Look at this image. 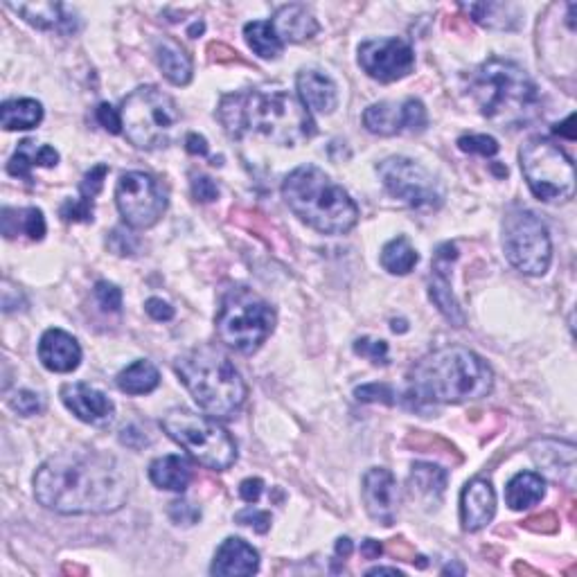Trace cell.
I'll return each instance as SVG.
<instances>
[{"mask_svg": "<svg viewBox=\"0 0 577 577\" xmlns=\"http://www.w3.org/2000/svg\"><path fill=\"white\" fill-rule=\"evenodd\" d=\"M469 16L483 28L490 30H517L523 23V14L519 5L512 3H472L463 5Z\"/></svg>", "mask_w": 577, "mask_h": 577, "instance_id": "cell-27", "label": "cell"}, {"mask_svg": "<svg viewBox=\"0 0 577 577\" xmlns=\"http://www.w3.org/2000/svg\"><path fill=\"white\" fill-rule=\"evenodd\" d=\"M163 431L199 465L224 472L237 460V445L217 420L185 408H172L161 420Z\"/></svg>", "mask_w": 577, "mask_h": 577, "instance_id": "cell-9", "label": "cell"}, {"mask_svg": "<svg viewBox=\"0 0 577 577\" xmlns=\"http://www.w3.org/2000/svg\"><path fill=\"white\" fill-rule=\"evenodd\" d=\"M417 262H420V255H417V251L406 237L390 239L384 246V251H381V266L393 275L411 273Z\"/></svg>", "mask_w": 577, "mask_h": 577, "instance_id": "cell-36", "label": "cell"}, {"mask_svg": "<svg viewBox=\"0 0 577 577\" xmlns=\"http://www.w3.org/2000/svg\"><path fill=\"white\" fill-rule=\"evenodd\" d=\"M97 122L102 124L106 131L111 133H120L122 131V118H120V111H115L111 104H100L97 106Z\"/></svg>", "mask_w": 577, "mask_h": 577, "instance_id": "cell-47", "label": "cell"}, {"mask_svg": "<svg viewBox=\"0 0 577 577\" xmlns=\"http://www.w3.org/2000/svg\"><path fill=\"white\" fill-rule=\"evenodd\" d=\"M449 481L447 469L436 467L431 463H417L411 472V487L413 492L424 501L438 503L440 496L445 494V487Z\"/></svg>", "mask_w": 577, "mask_h": 577, "instance_id": "cell-34", "label": "cell"}, {"mask_svg": "<svg viewBox=\"0 0 577 577\" xmlns=\"http://www.w3.org/2000/svg\"><path fill=\"white\" fill-rule=\"evenodd\" d=\"M43 120V106L37 100L23 97V100H10L0 109V122H3L5 131H19V129H34L39 127Z\"/></svg>", "mask_w": 577, "mask_h": 577, "instance_id": "cell-33", "label": "cell"}, {"mask_svg": "<svg viewBox=\"0 0 577 577\" xmlns=\"http://www.w3.org/2000/svg\"><path fill=\"white\" fill-rule=\"evenodd\" d=\"M185 149H188V154H192V156H208L210 154L208 140L199 136V133H190V136L185 138Z\"/></svg>", "mask_w": 577, "mask_h": 577, "instance_id": "cell-51", "label": "cell"}, {"mask_svg": "<svg viewBox=\"0 0 577 577\" xmlns=\"http://www.w3.org/2000/svg\"><path fill=\"white\" fill-rule=\"evenodd\" d=\"M352 550H354V546H352V541L348 537H343V539L336 541V555H339V557L348 559L352 555Z\"/></svg>", "mask_w": 577, "mask_h": 577, "instance_id": "cell-53", "label": "cell"}, {"mask_svg": "<svg viewBox=\"0 0 577 577\" xmlns=\"http://www.w3.org/2000/svg\"><path fill=\"white\" fill-rule=\"evenodd\" d=\"M260 568V555L257 550L239 537H228L217 548L215 562L210 566L212 575L233 577V575H253Z\"/></svg>", "mask_w": 577, "mask_h": 577, "instance_id": "cell-21", "label": "cell"}, {"mask_svg": "<svg viewBox=\"0 0 577 577\" xmlns=\"http://www.w3.org/2000/svg\"><path fill=\"white\" fill-rule=\"evenodd\" d=\"M244 37L248 48L262 59H278L284 52V41L278 37L271 21H253L246 23Z\"/></svg>", "mask_w": 577, "mask_h": 577, "instance_id": "cell-35", "label": "cell"}, {"mask_svg": "<svg viewBox=\"0 0 577 577\" xmlns=\"http://www.w3.org/2000/svg\"><path fill=\"white\" fill-rule=\"evenodd\" d=\"M359 402H381V404H395L393 388L386 384H366L354 390Z\"/></svg>", "mask_w": 577, "mask_h": 577, "instance_id": "cell-43", "label": "cell"}, {"mask_svg": "<svg viewBox=\"0 0 577 577\" xmlns=\"http://www.w3.org/2000/svg\"><path fill=\"white\" fill-rule=\"evenodd\" d=\"M521 172L530 192L539 201L562 203L575 194V167L555 140L546 136L530 138L519 152Z\"/></svg>", "mask_w": 577, "mask_h": 577, "instance_id": "cell-10", "label": "cell"}, {"mask_svg": "<svg viewBox=\"0 0 577 577\" xmlns=\"http://www.w3.org/2000/svg\"><path fill=\"white\" fill-rule=\"evenodd\" d=\"M469 95L487 120L499 127H523L541 111L537 84L521 66L505 59H487L469 75Z\"/></svg>", "mask_w": 577, "mask_h": 577, "instance_id": "cell-4", "label": "cell"}, {"mask_svg": "<svg viewBox=\"0 0 577 577\" xmlns=\"http://www.w3.org/2000/svg\"><path fill=\"white\" fill-rule=\"evenodd\" d=\"M181 384L201 411L212 417H233L246 402V384L224 352L210 345L181 354L174 363Z\"/></svg>", "mask_w": 577, "mask_h": 577, "instance_id": "cell-6", "label": "cell"}, {"mask_svg": "<svg viewBox=\"0 0 577 577\" xmlns=\"http://www.w3.org/2000/svg\"><path fill=\"white\" fill-rule=\"evenodd\" d=\"M275 327V312L251 289H230L217 312V336L230 350L251 354L262 348Z\"/></svg>", "mask_w": 577, "mask_h": 577, "instance_id": "cell-8", "label": "cell"}, {"mask_svg": "<svg viewBox=\"0 0 577 577\" xmlns=\"http://www.w3.org/2000/svg\"><path fill=\"white\" fill-rule=\"evenodd\" d=\"M546 496V481L535 472H521L505 487V503L512 510H528Z\"/></svg>", "mask_w": 577, "mask_h": 577, "instance_id": "cell-29", "label": "cell"}, {"mask_svg": "<svg viewBox=\"0 0 577 577\" xmlns=\"http://www.w3.org/2000/svg\"><path fill=\"white\" fill-rule=\"evenodd\" d=\"M10 406L23 417L39 415L43 408H46L43 406V399L37 393H32V390H16L10 397Z\"/></svg>", "mask_w": 577, "mask_h": 577, "instance_id": "cell-38", "label": "cell"}, {"mask_svg": "<svg viewBox=\"0 0 577 577\" xmlns=\"http://www.w3.org/2000/svg\"><path fill=\"white\" fill-rule=\"evenodd\" d=\"M235 521L239 523V526L253 528L255 532H260V535H264V532L271 528V514L264 510H257V508H246L242 512H237Z\"/></svg>", "mask_w": 577, "mask_h": 577, "instance_id": "cell-42", "label": "cell"}, {"mask_svg": "<svg viewBox=\"0 0 577 577\" xmlns=\"http://www.w3.org/2000/svg\"><path fill=\"white\" fill-rule=\"evenodd\" d=\"M557 517L553 512H546V514H537V517H530L523 521V526L528 530H535V532H555L557 530Z\"/></svg>", "mask_w": 577, "mask_h": 577, "instance_id": "cell-48", "label": "cell"}, {"mask_svg": "<svg viewBox=\"0 0 577 577\" xmlns=\"http://www.w3.org/2000/svg\"><path fill=\"white\" fill-rule=\"evenodd\" d=\"M115 203L131 228H152L167 210V194L154 176L127 172L115 185Z\"/></svg>", "mask_w": 577, "mask_h": 577, "instance_id": "cell-13", "label": "cell"}, {"mask_svg": "<svg viewBox=\"0 0 577 577\" xmlns=\"http://www.w3.org/2000/svg\"><path fill=\"white\" fill-rule=\"evenodd\" d=\"M122 131L133 147H167L181 124V111L170 95L154 86H140L120 109Z\"/></svg>", "mask_w": 577, "mask_h": 577, "instance_id": "cell-7", "label": "cell"}, {"mask_svg": "<svg viewBox=\"0 0 577 577\" xmlns=\"http://www.w3.org/2000/svg\"><path fill=\"white\" fill-rule=\"evenodd\" d=\"M61 217L66 221H91L93 219V201L86 199H75L66 201L64 208H61Z\"/></svg>", "mask_w": 577, "mask_h": 577, "instance_id": "cell-46", "label": "cell"}, {"mask_svg": "<svg viewBox=\"0 0 577 577\" xmlns=\"http://www.w3.org/2000/svg\"><path fill=\"white\" fill-rule=\"evenodd\" d=\"M95 298L104 312H120L122 309V291L111 282H97Z\"/></svg>", "mask_w": 577, "mask_h": 577, "instance_id": "cell-39", "label": "cell"}, {"mask_svg": "<svg viewBox=\"0 0 577 577\" xmlns=\"http://www.w3.org/2000/svg\"><path fill=\"white\" fill-rule=\"evenodd\" d=\"M156 59L163 75L174 86H188L192 79V59L179 43L172 39H163L156 43Z\"/></svg>", "mask_w": 577, "mask_h": 577, "instance_id": "cell-28", "label": "cell"}, {"mask_svg": "<svg viewBox=\"0 0 577 577\" xmlns=\"http://www.w3.org/2000/svg\"><path fill=\"white\" fill-rule=\"evenodd\" d=\"M532 458L537 460L539 467H544L548 476L555 481H562L559 472H564L573 478L575 472V447L573 445H557V442H539L532 447Z\"/></svg>", "mask_w": 577, "mask_h": 577, "instance_id": "cell-30", "label": "cell"}, {"mask_svg": "<svg viewBox=\"0 0 577 577\" xmlns=\"http://www.w3.org/2000/svg\"><path fill=\"white\" fill-rule=\"evenodd\" d=\"M145 309L154 321H172L174 318V309L170 307V303H165L161 298H149Z\"/></svg>", "mask_w": 577, "mask_h": 577, "instance_id": "cell-49", "label": "cell"}, {"mask_svg": "<svg viewBox=\"0 0 577 577\" xmlns=\"http://www.w3.org/2000/svg\"><path fill=\"white\" fill-rule=\"evenodd\" d=\"M192 197L201 203H210L219 199V188L217 183L210 179V176L194 174L192 176Z\"/></svg>", "mask_w": 577, "mask_h": 577, "instance_id": "cell-44", "label": "cell"}, {"mask_svg": "<svg viewBox=\"0 0 577 577\" xmlns=\"http://www.w3.org/2000/svg\"><path fill=\"white\" fill-rule=\"evenodd\" d=\"M3 235L12 239L16 235H28L32 242H41L46 235V219L39 208H25V210H3Z\"/></svg>", "mask_w": 577, "mask_h": 577, "instance_id": "cell-31", "label": "cell"}, {"mask_svg": "<svg viewBox=\"0 0 577 577\" xmlns=\"http://www.w3.org/2000/svg\"><path fill=\"white\" fill-rule=\"evenodd\" d=\"M219 120L233 138L255 133L287 147H296L316 133L312 113L287 91L228 95L219 104Z\"/></svg>", "mask_w": 577, "mask_h": 577, "instance_id": "cell-2", "label": "cell"}, {"mask_svg": "<svg viewBox=\"0 0 577 577\" xmlns=\"http://www.w3.org/2000/svg\"><path fill=\"white\" fill-rule=\"evenodd\" d=\"M170 519L179 526H194L201 519V510L188 501L170 503Z\"/></svg>", "mask_w": 577, "mask_h": 577, "instance_id": "cell-45", "label": "cell"}, {"mask_svg": "<svg viewBox=\"0 0 577 577\" xmlns=\"http://www.w3.org/2000/svg\"><path fill=\"white\" fill-rule=\"evenodd\" d=\"M201 32H203V23H197V25H194V28L190 30L192 37H197V34H201Z\"/></svg>", "mask_w": 577, "mask_h": 577, "instance_id": "cell-55", "label": "cell"}, {"mask_svg": "<svg viewBox=\"0 0 577 577\" xmlns=\"http://www.w3.org/2000/svg\"><path fill=\"white\" fill-rule=\"evenodd\" d=\"M460 152L465 154H478V156H496L499 154V142L492 136H485V133H478V136H463L458 138Z\"/></svg>", "mask_w": 577, "mask_h": 577, "instance_id": "cell-37", "label": "cell"}, {"mask_svg": "<svg viewBox=\"0 0 577 577\" xmlns=\"http://www.w3.org/2000/svg\"><path fill=\"white\" fill-rule=\"evenodd\" d=\"M39 361L43 368L50 372H59V375H68V372L77 370L79 361H82V348L75 336H70L64 330H48L39 341Z\"/></svg>", "mask_w": 577, "mask_h": 577, "instance_id": "cell-20", "label": "cell"}, {"mask_svg": "<svg viewBox=\"0 0 577 577\" xmlns=\"http://www.w3.org/2000/svg\"><path fill=\"white\" fill-rule=\"evenodd\" d=\"M426 109L420 100L408 97L404 102H379L372 104L363 113V127L377 136H397V133L424 131Z\"/></svg>", "mask_w": 577, "mask_h": 577, "instance_id": "cell-15", "label": "cell"}, {"mask_svg": "<svg viewBox=\"0 0 577 577\" xmlns=\"http://www.w3.org/2000/svg\"><path fill=\"white\" fill-rule=\"evenodd\" d=\"M503 251L514 269L544 275L553 260V244L544 221L530 210H510L503 221Z\"/></svg>", "mask_w": 577, "mask_h": 577, "instance_id": "cell-11", "label": "cell"}, {"mask_svg": "<svg viewBox=\"0 0 577 577\" xmlns=\"http://www.w3.org/2000/svg\"><path fill=\"white\" fill-rule=\"evenodd\" d=\"M158 384H161V372L147 359L133 361L118 375V388L127 395H149Z\"/></svg>", "mask_w": 577, "mask_h": 577, "instance_id": "cell-32", "label": "cell"}, {"mask_svg": "<svg viewBox=\"0 0 577 577\" xmlns=\"http://www.w3.org/2000/svg\"><path fill=\"white\" fill-rule=\"evenodd\" d=\"M149 478L158 487V490H170V492H185L192 483V467L183 456H163L156 458L149 465Z\"/></svg>", "mask_w": 577, "mask_h": 577, "instance_id": "cell-25", "label": "cell"}, {"mask_svg": "<svg viewBox=\"0 0 577 577\" xmlns=\"http://www.w3.org/2000/svg\"><path fill=\"white\" fill-rule=\"evenodd\" d=\"M34 496L59 514H111L127 503V481L111 456L66 451L34 474Z\"/></svg>", "mask_w": 577, "mask_h": 577, "instance_id": "cell-1", "label": "cell"}, {"mask_svg": "<svg viewBox=\"0 0 577 577\" xmlns=\"http://www.w3.org/2000/svg\"><path fill=\"white\" fill-rule=\"evenodd\" d=\"M61 402L73 413L77 420L93 426H106L113 422L115 404L106 397L102 390L84 384V381H75V384H66L61 388Z\"/></svg>", "mask_w": 577, "mask_h": 577, "instance_id": "cell-17", "label": "cell"}, {"mask_svg": "<svg viewBox=\"0 0 577 577\" xmlns=\"http://www.w3.org/2000/svg\"><path fill=\"white\" fill-rule=\"evenodd\" d=\"M494 386V372L487 361L467 348H442L424 357L413 368L411 393L436 404H465L487 397Z\"/></svg>", "mask_w": 577, "mask_h": 577, "instance_id": "cell-3", "label": "cell"}, {"mask_svg": "<svg viewBox=\"0 0 577 577\" xmlns=\"http://www.w3.org/2000/svg\"><path fill=\"white\" fill-rule=\"evenodd\" d=\"M296 84L300 102L307 106V111L330 115L339 106V88L330 77L318 73V70H303Z\"/></svg>", "mask_w": 577, "mask_h": 577, "instance_id": "cell-22", "label": "cell"}, {"mask_svg": "<svg viewBox=\"0 0 577 577\" xmlns=\"http://www.w3.org/2000/svg\"><path fill=\"white\" fill-rule=\"evenodd\" d=\"M59 163V154L55 147L39 145L32 140H23L16 154L7 163V172L16 179L32 181V167H55Z\"/></svg>", "mask_w": 577, "mask_h": 577, "instance_id": "cell-26", "label": "cell"}, {"mask_svg": "<svg viewBox=\"0 0 577 577\" xmlns=\"http://www.w3.org/2000/svg\"><path fill=\"white\" fill-rule=\"evenodd\" d=\"M381 553H384V548H381V544L375 539H366L361 544V555L366 559H377Z\"/></svg>", "mask_w": 577, "mask_h": 577, "instance_id": "cell-52", "label": "cell"}, {"mask_svg": "<svg viewBox=\"0 0 577 577\" xmlns=\"http://www.w3.org/2000/svg\"><path fill=\"white\" fill-rule=\"evenodd\" d=\"M264 490V481L262 478H246V481L239 485V496L246 503H257V499L262 496Z\"/></svg>", "mask_w": 577, "mask_h": 577, "instance_id": "cell-50", "label": "cell"}, {"mask_svg": "<svg viewBox=\"0 0 577 577\" xmlns=\"http://www.w3.org/2000/svg\"><path fill=\"white\" fill-rule=\"evenodd\" d=\"M363 505L370 519H375L381 526H393L397 519L399 492L395 476L384 467H372L363 476Z\"/></svg>", "mask_w": 577, "mask_h": 577, "instance_id": "cell-16", "label": "cell"}, {"mask_svg": "<svg viewBox=\"0 0 577 577\" xmlns=\"http://www.w3.org/2000/svg\"><path fill=\"white\" fill-rule=\"evenodd\" d=\"M359 64L372 79L390 84L411 73L415 55L402 39H370L359 46Z\"/></svg>", "mask_w": 577, "mask_h": 577, "instance_id": "cell-14", "label": "cell"}, {"mask_svg": "<svg viewBox=\"0 0 577 577\" xmlns=\"http://www.w3.org/2000/svg\"><path fill=\"white\" fill-rule=\"evenodd\" d=\"M354 352L361 354V357H366L370 359L372 363H388V345L386 341H375V339H359L357 343H354Z\"/></svg>", "mask_w": 577, "mask_h": 577, "instance_id": "cell-41", "label": "cell"}, {"mask_svg": "<svg viewBox=\"0 0 577 577\" xmlns=\"http://www.w3.org/2000/svg\"><path fill=\"white\" fill-rule=\"evenodd\" d=\"M496 494L490 481L474 478L460 494V521L467 532H478L494 519Z\"/></svg>", "mask_w": 577, "mask_h": 577, "instance_id": "cell-19", "label": "cell"}, {"mask_svg": "<svg viewBox=\"0 0 577 577\" xmlns=\"http://www.w3.org/2000/svg\"><path fill=\"white\" fill-rule=\"evenodd\" d=\"M282 197L289 210L323 235H343L357 226L359 208L341 185L314 165H303L282 183Z\"/></svg>", "mask_w": 577, "mask_h": 577, "instance_id": "cell-5", "label": "cell"}, {"mask_svg": "<svg viewBox=\"0 0 577 577\" xmlns=\"http://www.w3.org/2000/svg\"><path fill=\"white\" fill-rule=\"evenodd\" d=\"M12 12L21 16L23 21L39 30H59L70 32L73 30V16L66 14V7L59 3H7Z\"/></svg>", "mask_w": 577, "mask_h": 577, "instance_id": "cell-24", "label": "cell"}, {"mask_svg": "<svg viewBox=\"0 0 577 577\" xmlns=\"http://www.w3.org/2000/svg\"><path fill=\"white\" fill-rule=\"evenodd\" d=\"M368 575H404V571H399V568H388V566H377V568H370Z\"/></svg>", "mask_w": 577, "mask_h": 577, "instance_id": "cell-54", "label": "cell"}, {"mask_svg": "<svg viewBox=\"0 0 577 577\" xmlns=\"http://www.w3.org/2000/svg\"><path fill=\"white\" fill-rule=\"evenodd\" d=\"M456 255L458 253L454 244L440 246V251L436 253V262H433V278L429 284V296L433 300V305L440 309V314L445 316L449 323H454L456 327H463L465 314L456 303L454 294H451V284H449V266L456 260Z\"/></svg>", "mask_w": 577, "mask_h": 577, "instance_id": "cell-18", "label": "cell"}, {"mask_svg": "<svg viewBox=\"0 0 577 577\" xmlns=\"http://www.w3.org/2000/svg\"><path fill=\"white\" fill-rule=\"evenodd\" d=\"M273 28L284 43H303L318 34V23L303 5H284L273 16Z\"/></svg>", "mask_w": 577, "mask_h": 577, "instance_id": "cell-23", "label": "cell"}, {"mask_svg": "<svg viewBox=\"0 0 577 577\" xmlns=\"http://www.w3.org/2000/svg\"><path fill=\"white\" fill-rule=\"evenodd\" d=\"M384 188L411 208H438L442 188L426 167L404 156H390L377 165Z\"/></svg>", "mask_w": 577, "mask_h": 577, "instance_id": "cell-12", "label": "cell"}, {"mask_svg": "<svg viewBox=\"0 0 577 577\" xmlns=\"http://www.w3.org/2000/svg\"><path fill=\"white\" fill-rule=\"evenodd\" d=\"M106 174H109V167H106V165H95L93 170L84 176L82 188H79V192H82V194H79V197L86 199V201H93L104 188V176Z\"/></svg>", "mask_w": 577, "mask_h": 577, "instance_id": "cell-40", "label": "cell"}]
</instances>
